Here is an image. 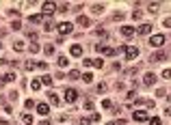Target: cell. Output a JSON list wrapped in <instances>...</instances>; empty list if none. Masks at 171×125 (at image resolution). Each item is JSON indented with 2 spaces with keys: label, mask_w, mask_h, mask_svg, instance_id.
<instances>
[{
  "label": "cell",
  "mask_w": 171,
  "mask_h": 125,
  "mask_svg": "<svg viewBox=\"0 0 171 125\" xmlns=\"http://www.w3.org/2000/svg\"><path fill=\"white\" fill-rule=\"evenodd\" d=\"M165 43V35H152L150 37V45L152 48H160Z\"/></svg>",
  "instance_id": "obj_1"
},
{
  "label": "cell",
  "mask_w": 171,
  "mask_h": 125,
  "mask_svg": "<svg viewBox=\"0 0 171 125\" xmlns=\"http://www.w3.org/2000/svg\"><path fill=\"white\" fill-rule=\"evenodd\" d=\"M54 11H56V5H54V2H44V5H41V15H52Z\"/></svg>",
  "instance_id": "obj_2"
},
{
  "label": "cell",
  "mask_w": 171,
  "mask_h": 125,
  "mask_svg": "<svg viewBox=\"0 0 171 125\" xmlns=\"http://www.w3.org/2000/svg\"><path fill=\"white\" fill-rule=\"evenodd\" d=\"M56 30H59L61 35H69V33H72V30H74V26L69 24V22H61V24L56 26Z\"/></svg>",
  "instance_id": "obj_3"
},
{
  "label": "cell",
  "mask_w": 171,
  "mask_h": 125,
  "mask_svg": "<svg viewBox=\"0 0 171 125\" xmlns=\"http://www.w3.org/2000/svg\"><path fill=\"white\" fill-rule=\"evenodd\" d=\"M132 119L137 121V123H143V121H147V112H145V110H134Z\"/></svg>",
  "instance_id": "obj_4"
},
{
  "label": "cell",
  "mask_w": 171,
  "mask_h": 125,
  "mask_svg": "<svg viewBox=\"0 0 171 125\" xmlns=\"http://www.w3.org/2000/svg\"><path fill=\"white\" fill-rule=\"evenodd\" d=\"M76 97H78V93L74 91V88H67V91H65V101H67V104H74Z\"/></svg>",
  "instance_id": "obj_5"
},
{
  "label": "cell",
  "mask_w": 171,
  "mask_h": 125,
  "mask_svg": "<svg viewBox=\"0 0 171 125\" xmlns=\"http://www.w3.org/2000/svg\"><path fill=\"white\" fill-rule=\"evenodd\" d=\"M98 52L104 54V56H113V54H117L113 48H108V45H98Z\"/></svg>",
  "instance_id": "obj_6"
},
{
  "label": "cell",
  "mask_w": 171,
  "mask_h": 125,
  "mask_svg": "<svg viewBox=\"0 0 171 125\" xmlns=\"http://www.w3.org/2000/svg\"><path fill=\"white\" fill-rule=\"evenodd\" d=\"M137 56H139V48H128L126 50V58L128 61H134Z\"/></svg>",
  "instance_id": "obj_7"
},
{
  "label": "cell",
  "mask_w": 171,
  "mask_h": 125,
  "mask_svg": "<svg viewBox=\"0 0 171 125\" xmlns=\"http://www.w3.org/2000/svg\"><path fill=\"white\" fill-rule=\"evenodd\" d=\"M143 82H145V86H152V84H154V82H156V76H154V73H145V78H143Z\"/></svg>",
  "instance_id": "obj_8"
},
{
  "label": "cell",
  "mask_w": 171,
  "mask_h": 125,
  "mask_svg": "<svg viewBox=\"0 0 171 125\" xmlns=\"http://www.w3.org/2000/svg\"><path fill=\"white\" fill-rule=\"evenodd\" d=\"M134 33H137V30L132 28V26H121V35L123 37H134Z\"/></svg>",
  "instance_id": "obj_9"
},
{
  "label": "cell",
  "mask_w": 171,
  "mask_h": 125,
  "mask_svg": "<svg viewBox=\"0 0 171 125\" xmlns=\"http://www.w3.org/2000/svg\"><path fill=\"white\" fill-rule=\"evenodd\" d=\"M137 33H139V35H150V33H152V24H143V26H139Z\"/></svg>",
  "instance_id": "obj_10"
},
{
  "label": "cell",
  "mask_w": 171,
  "mask_h": 125,
  "mask_svg": "<svg viewBox=\"0 0 171 125\" xmlns=\"http://www.w3.org/2000/svg\"><path fill=\"white\" fill-rule=\"evenodd\" d=\"M28 19L33 22V24H41V22H44V15H41V13H33Z\"/></svg>",
  "instance_id": "obj_11"
},
{
  "label": "cell",
  "mask_w": 171,
  "mask_h": 125,
  "mask_svg": "<svg viewBox=\"0 0 171 125\" xmlns=\"http://www.w3.org/2000/svg\"><path fill=\"white\" fill-rule=\"evenodd\" d=\"M37 112H39V114H48V112H50V108H48V104H39V106H37Z\"/></svg>",
  "instance_id": "obj_12"
},
{
  "label": "cell",
  "mask_w": 171,
  "mask_h": 125,
  "mask_svg": "<svg viewBox=\"0 0 171 125\" xmlns=\"http://www.w3.org/2000/svg\"><path fill=\"white\" fill-rule=\"evenodd\" d=\"M13 80H15V73H13V71H9L5 78H2V80H0V84H7V82H13Z\"/></svg>",
  "instance_id": "obj_13"
},
{
  "label": "cell",
  "mask_w": 171,
  "mask_h": 125,
  "mask_svg": "<svg viewBox=\"0 0 171 125\" xmlns=\"http://www.w3.org/2000/svg\"><path fill=\"white\" fill-rule=\"evenodd\" d=\"M69 52H72V56H82V48H80V45H72Z\"/></svg>",
  "instance_id": "obj_14"
},
{
  "label": "cell",
  "mask_w": 171,
  "mask_h": 125,
  "mask_svg": "<svg viewBox=\"0 0 171 125\" xmlns=\"http://www.w3.org/2000/svg\"><path fill=\"white\" fill-rule=\"evenodd\" d=\"M167 54L165 52H158V54H152V61H165Z\"/></svg>",
  "instance_id": "obj_15"
},
{
  "label": "cell",
  "mask_w": 171,
  "mask_h": 125,
  "mask_svg": "<svg viewBox=\"0 0 171 125\" xmlns=\"http://www.w3.org/2000/svg\"><path fill=\"white\" fill-rule=\"evenodd\" d=\"M78 24H80V26H91V19L82 15V17H78Z\"/></svg>",
  "instance_id": "obj_16"
},
{
  "label": "cell",
  "mask_w": 171,
  "mask_h": 125,
  "mask_svg": "<svg viewBox=\"0 0 171 125\" xmlns=\"http://www.w3.org/2000/svg\"><path fill=\"white\" fill-rule=\"evenodd\" d=\"M22 123H26V125H33V116H30V114H22Z\"/></svg>",
  "instance_id": "obj_17"
},
{
  "label": "cell",
  "mask_w": 171,
  "mask_h": 125,
  "mask_svg": "<svg viewBox=\"0 0 171 125\" xmlns=\"http://www.w3.org/2000/svg\"><path fill=\"white\" fill-rule=\"evenodd\" d=\"M44 52L48 54V56H52V54H54V45H52V43H48V45L44 48Z\"/></svg>",
  "instance_id": "obj_18"
},
{
  "label": "cell",
  "mask_w": 171,
  "mask_h": 125,
  "mask_svg": "<svg viewBox=\"0 0 171 125\" xmlns=\"http://www.w3.org/2000/svg\"><path fill=\"white\" fill-rule=\"evenodd\" d=\"M30 88H33V91H39V88H41V82L39 80H33V82H30Z\"/></svg>",
  "instance_id": "obj_19"
},
{
  "label": "cell",
  "mask_w": 171,
  "mask_h": 125,
  "mask_svg": "<svg viewBox=\"0 0 171 125\" xmlns=\"http://www.w3.org/2000/svg\"><path fill=\"white\" fill-rule=\"evenodd\" d=\"M102 108H104V110H111V108H113V101L111 99H104L102 101Z\"/></svg>",
  "instance_id": "obj_20"
},
{
  "label": "cell",
  "mask_w": 171,
  "mask_h": 125,
  "mask_svg": "<svg viewBox=\"0 0 171 125\" xmlns=\"http://www.w3.org/2000/svg\"><path fill=\"white\" fill-rule=\"evenodd\" d=\"M59 65H61V67H67V65H69L67 56H59Z\"/></svg>",
  "instance_id": "obj_21"
},
{
  "label": "cell",
  "mask_w": 171,
  "mask_h": 125,
  "mask_svg": "<svg viewBox=\"0 0 171 125\" xmlns=\"http://www.w3.org/2000/svg\"><path fill=\"white\" fill-rule=\"evenodd\" d=\"M41 84H48V86H52V78H50V76H44V78H41Z\"/></svg>",
  "instance_id": "obj_22"
},
{
  "label": "cell",
  "mask_w": 171,
  "mask_h": 125,
  "mask_svg": "<svg viewBox=\"0 0 171 125\" xmlns=\"http://www.w3.org/2000/svg\"><path fill=\"white\" fill-rule=\"evenodd\" d=\"M69 78H72V80H78V78H80V71H76V69L69 71Z\"/></svg>",
  "instance_id": "obj_23"
},
{
  "label": "cell",
  "mask_w": 171,
  "mask_h": 125,
  "mask_svg": "<svg viewBox=\"0 0 171 125\" xmlns=\"http://www.w3.org/2000/svg\"><path fill=\"white\" fill-rule=\"evenodd\" d=\"M13 50H24V43H22V41H15V43H13Z\"/></svg>",
  "instance_id": "obj_24"
},
{
  "label": "cell",
  "mask_w": 171,
  "mask_h": 125,
  "mask_svg": "<svg viewBox=\"0 0 171 125\" xmlns=\"http://www.w3.org/2000/svg\"><path fill=\"white\" fill-rule=\"evenodd\" d=\"M162 78H165V80H171V69H165V71H162Z\"/></svg>",
  "instance_id": "obj_25"
},
{
  "label": "cell",
  "mask_w": 171,
  "mask_h": 125,
  "mask_svg": "<svg viewBox=\"0 0 171 125\" xmlns=\"http://www.w3.org/2000/svg\"><path fill=\"white\" fill-rule=\"evenodd\" d=\"M50 101H52V104H59V95H54V93H50Z\"/></svg>",
  "instance_id": "obj_26"
},
{
  "label": "cell",
  "mask_w": 171,
  "mask_h": 125,
  "mask_svg": "<svg viewBox=\"0 0 171 125\" xmlns=\"http://www.w3.org/2000/svg\"><path fill=\"white\" fill-rule=\"evenodd\" d=\"M104 91H106V84H104V82H100V84H98V93H104Z\"/></svg>",
  "instance_id": "obj_27"
},
{
  "label": "cell",
  "mask_w": 171,
  "mask_h": 125,
  "mask_svg": "<svg viewBox=\"0 0 171 125\" xmlns=\"http://www.w3.org/2000/svg\"><path fill=\"white\" fill-rule=\"evenodd\" d=\"M93 67H100V69H102V58H95V61H93Z\"/></svg>",
  "instance_id": "obj_28"
},
{
  "label": "cell",
  "mask_w": 171,
  "mask_h": 125,
  "mask_svg": "<svg viewBox=\"0 0 171 125\" xmlns=\"http://www.w3.org/2000/svg\"><path fill=\"white\" fill-rule=\"evenodd\" d=\"M35 104H37V101H33V99H26V104H24V106H26V108H33Z\"/></svg>",
  "instance_id": "obj_29"
},
{
  "label": "cell",
  "mask_w": 171,
  "mask_h": 125,
  "mask_svg": "<svg viewBox=\"0 0 171 125\" xmlns=\"http://www.w3.org/2000/svg\"><path fill=\"white\" fill-rule=\"evenodd\" d=\"M37 50H39V45H37V43H35V41H33V43H30V52L35 54V52H37Z\"/></svg>",
  "instance_id": "obj_30"
},
{
  "label": "cell",
  "mask_w": 171,
  "mask_h": 125,
  "mask_svg": "<svg viewBox=\"0 0 171 125\" xmlns=\"http://www.w3.org/2000/svg\"><path fill=\"white\" fill-rule=\"evenodd\" d=\"M95 35H98V37H106V33H104V28H98V30H95Z\"/></svg>",
  "instance_id": "obj_31"
},
{
  "label": "cell",
  "mask_w": 171,
  "mask_h": 125,
  "mask_svg": "<svg viewBox=\"0 0 171 125\" xmlns=\"http://www.w3.org/2000/svg\"><path fill=\"white\" fill-rule=\"evenodd\" d=\"M82 80H84V82H91V80H93V76H91V73H84Z\"/></svg>",
  "instance_id": "obj_32"
},
{
  "label": "cell",
  "mask_w": 171,
  "mask_h": 125,
  "mask_svg": "<svg viewBox=\"0 0 171 125\" xmlns=\"http://www.w3.org/2000/svg\"><path fill=\"white\" fill-rule=\"evenodd\" d=\"M150 125H160V119H156V116H154V119H150Z\"/></svg>",
  "instance_id": "obj_33"
},
{
  "label": "cell",
  "mask_w": 171,
  "mask_h": 125,
  "mask_svg": "<svg viewBox=\"0 0 171 125\" xmlns=\"http://www.w3.org/2000/svg\"><path fill=\"white\" fill-rule=\"evenodd\" d=\"M84 67H93V61H89V58H84V62H82Z\"/></svg>",
  "instance_id": "obj_34"
},
{
  "label": "cell",
  "mask_w": 171,
  "mask_h": 125,
  "mask_svg": "<svg viewBox=\"0 0 171 125\" xmlns=\"http://www.w3.org/2000/svg\"><path fill=\"white\" fill-rule=\"evenodd\" d=\"M158 9H160V7H158V5H150V11H152V13H156Z\"/></svg>",
  "instance_id": "obj_35"
},
{
  "label": "cell",
  "mask_w": 171,
  "mask_h": 125,
  "mask_svg": "<svg viewBox=\"0 0 171 125\" xmlns=\"http://www.w3.org/2000/svg\"><path fill=\"white\" fill-rule=\"evenodd\" d=\"M44 26H46V30H52V26H54V24H52V19H50V22H46Z\"/></svg>",
  "instance_id": "obj_36"
},
{
  "label": "cell",
  "mask_w": 171,
  "mask_h": 125,
  "mask_svg": "<svg viewBox=\"0 0 171 125\" xmlns=\"http://www.w3.org/2000/svg\"><path fill=\"white\" fill-rule=\"evenodd\" d=\"M165 26H167V28H171V19H165Z\"/></svg>",
  "instance_id": "obj_37"
},
{
  "label": "cell",
  "mask_w": 171,
  "mask_h": 125,
  "mask_svg": "<svg viewBox=\"0 0 171 125\" xmlns=\"http://www.w3.org/2000/svg\"><path fill=\"white\" fill-rule=\"evenodd\" d=\"M39 125H50V121H41V123Z\"/></svg>",
  "instance_id": "obj_38"
},
{
  "label": "cell",
  "mask_w": 171,
  "mask_h": 125,
  "mask_svg": "<svg viewBox=\"0 0 171 125\" xmlns=\"http://www.w3.org/2000/svg\"><path fill=\"white\" fill-rule=\"evenodd\" d=\"M106 125H117V121H111V123H106Z\"/></svg>",
  "instance_id": "obj_39"
},
{
  "label": "cell",
  "mask_w": 171,
  "mask_h": 125,
  "mask_svg": "<svg viewBox=\"0 0 171 125\" xmlns=\"http://www.w3.org/2000/svg\"><path fill=\"white\" fill-rule=\"evenodd\" d=\"M0 50H2V43H0Z\"/></svg>",
  "instance_id": "obj_40"
}]
</instances>
